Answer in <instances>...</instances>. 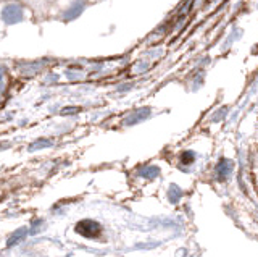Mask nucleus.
<instances>
[{
	"mask_svg": "<svg viewBox=\"0 0 258 257\" xmlns=\"http://www.w3.org/2000/svg\"><path fill=\"white\" fill-rule=\"evenodd\" d=\"M76 233L84 238H97L102 233V227L94 220H81L76 225Z\"/></svg>",
	"mask_w": 258,
	"mask_h": 257,
	"instance_id": "f257e3e1",
	"label": "nucleus"
},
{
	"mask_svg": "<svg viewBox=\"0 0 258 257\" xmlns=\"http://www.w3.org/2000/svg\"><path fill=\"white\" fill-rule=\"evenodd\" d=\"M2 18L5 23H8V25H15V23H18L21 21L23 18V9L20 5H16V4H10V5H7L4 12H2Z\"/></svg>",
	"mask_w": 258,
	"mask_h": 257,
	"instance_id": "f03ea898",
	"label": "nucleus"
},
{
	"mask_svg": "<svg viewBox=\"0 0 258 257\" xmlns=\"http://www.w3.org/2000/svg\"><path fill=\"white\" fill-rule=\"evenodd\" d=\"M216 173H218V178H220L221 181L228 178L229 173H231V162L229 160L221 159L220 164H218V167H216Z\"/></svg>",
	"mask_w": 258,
	"mask_h": 257,
	"instance_id": "7ed1b4c3",
	"label": "nucleus"
},
{
	"mask_svg": "<svg viewBox=\"0 0 258 257\" xmlns=\"http://www.w3.org/2000/svg\"><path fill=\"white\" fill-rule=\"evenodd\" d=\"M28 233H29V230H28L26 227H23V228H20V230H16V231L13 233V236L7 241V246H8V247H12V246H15V244H18L23 238H26Z\"/></svg>",
	"mask_w": 258,
	"mask_h": 257,
	"instance_id": "20e7f679",
	"label": "nucleus"
},
{
	"mask_svg": "<svg viewBox=\"0 0 258 257\" xmlns=\"http://www.w3.org/2000/svg\"><path fill=\"white\" fill-rule=\"evenodd\" d=\"M83 10H84V4L83 2H76L75 5L71 7V9L67 10V13H64V20H75L76 17H79Z\"/></svg>",
	"mask_w": 258,
	"mask_h": 257,
	"instance_id": "39448f33",
	"label": "nucleus"
},
{
	"mask_svg": "<svg viewBox=\"0 0 258 257\" xmlns=\"http://www.w3.org/2000/svg\"><path fill=\"white\" fill-rule=\"evenodd\" d=\"M194 160H196V154H194L192 150H185V152H182V154H181V162L185 164V165L192 164Z\"/></svg>",
	"mask_w": 258,
	"mask_h": 257,
	"instance_id": "423d86ee",
	"label": "nucleus"
},
{
	"mask_svg": "<svg viewBox=\"0 0 258 257\" xmlns=\"http://www.w3.org/2000/svg\"><path fill=\"white\" fill-rule=\"evenodd\" d=\"M145 172H142V175L145 176V178H155V176L160 173V168L157 167H147V168H144Z\"/></svg>",
	"mask_w": 258,
	"mask_h": 257,
	"instance_id": "0eeeda50",
	"label": "nucleus"
}]
</instances>
